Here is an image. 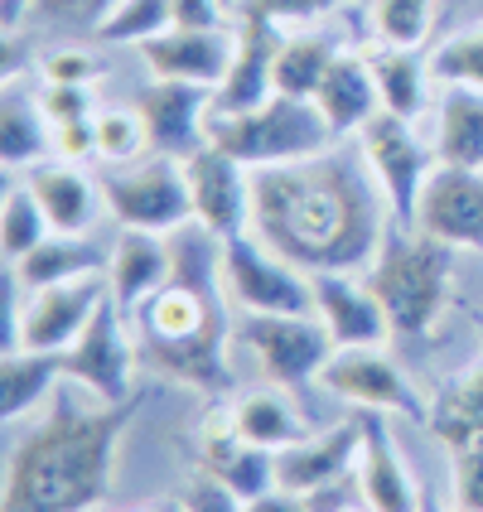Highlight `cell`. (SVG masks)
<instances>
[{
  "label": "cell",
  "instance_id": "obj_1",
  "mask_svg": "<svg viewBox=\"0 0 483 512\" xmlns=\"http://www.w3.org/2000/svg\"><path fill=\"white\" fill-rule=\"evenodd\" d=\"M387 228L392 208L363 155L329 145L310 160L252 170L247 232L305 276L368 271Z\"/></svg>",
  "mask_w": 483,
  "mask_h": 512
},
{
  "label": "cell",
  "instance_id": "obj_2",
  "mask_svg": "<svg viewBox=\"0 0 483 512\" xmlns=\"http://www.w3.org/2000/svg\"><path fill=\"white\" fill-rule=\"evenodd\" d=\"M136 416L131 401L54 397L49 416L29 426L5 455L0 512H92L107 503L116 469V445Z\"/></svg>",
  "mask_w": 483,
  "mask_h": 512
},
{
  "label": "cell",
  "instance_id": "obj_3",
  "mask_svg": "<svg viewBox=\"0 0 483 512\" xmlns=\"http://www.w3.org/2000/svg\"><path fill=\"white\" fill-rule=\"evenodd\" d=\"M455 247L435 242L416 228H387L382 247L368 266V285L377 290L382 310L392 319V334L426 339L455 305Z\"/></svg>",
  "mask_w": 483,
  "mask_h": 512
},
{
  "label": "cell",
  "instance_id": "obj_4",
  "mask_svg": "<svg viewBox=\"0 0 483 512\" xmlns=\"http://www.w3.org/2000/svg\"><path fill=\"white\" fill-rule=\"evenodd\" d=\"M334 141L339 136L329 131L324 112L310 97H285V92H276L271 102H261L252 112H218L213 107V116H208V145L228 150L247 170L310 160Z\"/></svg>",
  "mask_w": 483,
  "mask_h": 512
},
{
  "label": "cell",
  "instance_id": "obj_5",
  "mask_svg": "<svg viewBox=\"0 0 483 512\" xmlns=\"http://www.w3.org/2000/svg\"><path fill=\"white\" fill-rule=\"evenodd\" d=\"M232 348L252 353L261 377L290 392L319 382L324 363L334 358V339L319 314H237Z\"/></svg>",
  "mask_w": 483,
  "mask_h": 512
},
{
  "label": "cell",
  "instance_id": "obj_6",
  "mask_svg": "<svg viewBox=\"0 0 483 512\" xmlns=\"http://www.w3.org/2000/svg\"><path fill=\"white\" fill-rule=\"evenodd\" d=\"M97 184H102L107 213L121 228L170 237L174 228L194 223L189 174H184V160H174V155H145L136 170H112Z\"/></svg>",
  "mask_w": 483,
  "mask_h": 512
},
{
  "label": "cell",
  "instance_id": "obj_7",
  "mask_svg": "<svg viewBox=\"0 0 483 512\" xmlns=\"http://www.w3.org/2000/svg\"><path fill=\"white\" fill-rule=\"evenodd\" d=\"M223 300L237 314H314V285L252 232L223 237Z\"/></svg>",
  "mask_w": 483,
  "mask_h": 512
},
{
  "label": "cell",
  "instance_id": "obj_8",
  "mask_svg": "<svg viewBox=\"0 0 483 512\" xmlns=\"http://www.w3.org/2000/svg\"><path fill=\"white\" fill-rule=\"evenodd\" d=\"M112 295L107 276L44 285V290H15L10 305V339L5 348H34V353H68L83 339L97 305Z\"/></svg>",
  "mask_w": 483,
  "mask_h": 512
},
{
  "label": "cell",
  "instance_id": "obj_9",
  "mask_svg": "<svg viewBox=\"0 0 483 512\" xmlns=\"http://www.w3.org/2000/svg\"><path fill=\"white\" fill-rule=\"evenodd\" d=\"M358 155L368 160L372 179L382 189V199L392 208V223L397 228H411L416 218V203H421V189H426L430 170L440 165L435 160V145H421L416 136V121H401L392 112H377L358 131Z\"/></svg>",
  "mask_w": 483,
  "mask_h": 512
},
{
  "label": "cell",
  "instance_id": "obj_10",
  "mask_svg": "<svg viewBox=\"0 0 483 512\" xmlns=\"http://www.w3.org/2000/svg\"><path fill=\"white\" fill-rule=\"evenodd\" d=\"M314 387L339 401H353L358 411H377V416H406V421L430 416L426 397L387 353V343L382 348H334V358L324 363Z\"/></svg>",
  "mask_w": 483,
  "mask_h": 512
},
{
  "label": "cell",
  "instance_id": "obj_11",
  "mask_svg": "<svg viewBox=\"0 0 483 512\" xmlns=\"http://www.w3.org/2000/svg\"><path fill=\"white\" fill-rule=\"evenodd\" d=\"M126 319L112 295L97 305L83 339L63 353V382L83 387L97 401H131V372H136V343L126 334Z\"/></svg>",
  "mask_w": 483,
  "mask_h": 512
},
{
  "label": "cell",
  "instance_id": "obj_12",
  "mask_svg": "<svg viewBox=\"0 0 483 512\" xmlns=\"http://www.w3.org/2000/svg\"><path fill=\"white\" fill-rule=\"evenodd\" d=\"M411 228L455 252H483V170L435 165L421 189Z\"/></svg>",
  "mask_w": 483,
  "mask_h": 512
},
{
  "label": "cell",
  "instance_id": "obj_13",
  "mask_svg": "<svg viewBox=\"0 0 483 512\" xmlns=\"http://www.w3.org/2000/svg\"><path fill=\"white\" fill-rule=\"evenodd\" d=\"M213 107H218L213 87L165 83V78H150V87H141V97H136V112H141L145 131H150V150L174 155V160H189L194 150L208 145Z\"/></svg>",
  "mask_w": 483,
  "mask_h": 512
},
{
  "label": "cell",
  "instance_id": "obj_14",
  "mask_svg": "<svg viewBox=\"0 0 483 512\" xmlns=\"http://www.w3.org/2000/svg\"><path fill=\"white\" fill-rule=\"evenodd\" d=\"M189 194H194V218L218 237H237L252 228V170L232 160L228 150L203 145L184 160Z\"/></svg>",
  "mask_w": 483,
  "mask_h": 512
},
{
  "label": "cell",
  "instance_id": "obj_15",
  "mask_svg": "<svg viewBox=\"0 0 483 512\" xmlns=\"http://www.w3.org/2000/svg\"><path fill=\"white\" fill-rule=\"evenodd\" d=\"M358 455H363V421H339L324 435H310L276 455V488L319 503L358 469Z\"/></svg>",
  "mask_w": 483,
  "mask_h": 512
},
{
  "label": "cell",
  "instance_id": "obj_16",
  "mask_svg": "<svg viewBox=\"0 0 483 512\" xmlns=\"http://www.w3.org/2000/svg\"><path fill=\"white\" fill-rule=\"evenodd\" d=\"M141 58L150 68V78L165 83H199V87H223L232 58H237V29H184L170 25L165 34H155L150 44H141Z\"/></svg>",
  "mask_w": 483,
  "mask_h": 512
},
{
  "label": "cell",
  "instance_id": "obj_17",
  "mask_svg": "<svg viewBox=\"0 0 483 512\" xmlns=\"http://www.w3.org/2000/svg\"><path fill=\"white\" fill-rule=\"evenodd\" d=\"M314 285V314L329 329L334 348H382L392 339V319L382 310L377 290L368 276L358 281V271H324L310 276Z\"/></svg>",
  "mask_w": 483,
  "mask_h": 512
},
{
  "label": "cell",
  "instance_id": "obj_18",
  "mask_svg": "<svg viewBox=\"0 0 483 512\" xmlns=\"http://www.w3.org/2000/svg\"><path fill=\"white\" fill-rule=\"evenodd\" d=\"M141 353L160 377L179 387H194L203 397H218L232 387V324L218 319L189 339H141Z\"/></svg>",
  "mask_w": 483,
  "mask_h": 512
},
{
  "label": "cell",
  "instance_id": "obj_19",
  "mask_svg": "<svg viewBox=\"0 0 483 512\" xmlns=\"http://www.w3.org/2000/svg\"><path fill=\"white\" fill-rule=\"evenodd\" d=\"M281 25L237 15V58L228 78L218 87V112H252L276 97V49H281Z\"/></svg>",
  "mask_w": 483,
  "mask_h": 512
},
{
  "label": "cell",
  "instance_id": "obj_20",
  "mask_svg": "<svg viewBox=\"0 0 483 512\" xmlns=\"http://www.w3.org/2000/svg\"><path fill=\"white\" fill-rule=\"evenodd\" d=\"M310 102L324 112L334 136H358L372 116L382 112V92H377L368 49H339V58L329 63V73H324V83Z\"/></svg>",
  "mask_w": 483,
  "mask_h": 512
},
{
  "label": "cell",
  "instance_id": "obj_21",
  "mask_svg": "<svg viewBox=\"0 0 483 512\" xmlns=\"http://www.w3.org/2000/svg\"><path fill=\"white\" fill-rule=\"evenodd\" d=\"M25 184L34 189V199L44 208L49 228L68 232V237H87V228L97 223V213L107 208L102 203V184H92L83 174V165H68V160H39L25 170Z\"/></svg>",
  "mask_w": 483,
  "mask_h": 512
},
{
  "label": "cell",
  "instance_id": "obj_22",
  "mask_svg": "<svg viewBox=\"0 0 483 512\" xmlns=\"http://www.w3.org/2000/svg\"><path fill=\"white\" fill-rule=\"evenodd\" d=\"M358 493L372 512H421V488L411 479V469L401 464L392 435L382 426V416H363V455H358Z\"/></svg>",
  "mask_w": 483,
  "mask_h": 512
},
{
  "label": "cell",
  "instance_id": "obj_23",
  "mask_svg": "<svg viewBox=\"0 0 483 512\" xmlns=\"http://www.w3.org/2000/svg\"><path fill=\"white\" fill-rule=\"evenodd\" d=\"M107 285L121 314H136L155 295L170 285V242L160 232H131L121 228L112 242V266H107Z\"/></svg>",
  "mask_w": 483,
  "mask_h": 512
},
{
  "label": "cell",
  "instance_id": "obj_24",
  "mask_svg": "<svg viewBox=\"0 0 483 512\" xmlns=\"http://www.w3.org/2000/svg\"><path fill=\"white\" fill-rule=\"evenodd\" d=\"M232 416H237L242 440L256 445V450H271V455H281V450H290V445L310 440V421H305V411L295 406L290 387H276V382L242 392V397L232 401Z\"/></svg>",
  "mask_w": 483,
  "mask_h": 512
},
{
  "label": "cell",
  "instance_id": "obj_25",
  "mask_svg": "<svg viewBox=\"0 0 483 512\" xmlns=\"http://www.w3.org/2000/svg\"><path fill=\"white\" fill-rule=\"evenodd\" d=\"M112 252L87 242V237H68L54 232L49 242H39L29 256H20L10 266L15 290H44V285H63V281H83V276H107Z\"/></svg>",
  "mask_w": 483,
  "mask_h": 512
},
{
  "label": "cell",
  "instance_id": "obj_26",
  "mask_svg": "<svg viewBox=\"0 0 483 512\" xmlns=\"http://www.w3.org/2000/svg\"><path fill=\"white\" fill-rule=\"evenodd\" d=\"M49 155H54V121L39 107V92L29 97L10 73L5 97H0V160H5V170H29Z\"/></svg>",
  "mask_w": 483,
  "mask_h": 512
},
{
  "label": "cell",
  "instance_id": "obj_27",
  "mask_svg": "<svg viewBox=\"0 0 483 512\" xmlns=\"http://www.w3.org/2000/svg\"><path fill=\"white\" fill-rule=\"evenodd\" d=\"M435 160L459 170H483V92L440 87L435 112Z\"/></svg>",
  "mask_w": 483,
  "mask_h": 512
},
{
  "label": "cell",
  "instance_id": "obj_28",
  "mask_svg": "<svg viewBox=\"0 0 483 512\" xmlns=\"http://www.w3.org/2000/svg\"><path fill=\"white\" fill-rule=\"evenodd\" d=\"M63 382V353L5 348L0 358V421H25L39 401H54Z\"/></svg>",
  "mask_w": 483,
  "mask_h": 512
},
{
  "label": "cell",
  "instance_id": "obj_29",
  "mask_svg": "<svg viewBox=\"0 0 483 512\" xmlns=\"http://www.w3.org/2000/svg\"><path fill=\"white\" fill-rule=\"evenodd\" d=\"M165 242H170V285H184L203 300L228 305L223 300V237L194 218V223L174 228Z\"/></svg>",
  "mask_w": 483,
  "mask_h": 512
},
{
  "label": "cell",
  "instance_id": "obj_30",
  "mask_svg": "<svg viewBox=\"0 0 483 512\" xmlns=\"http://www.w3.org/2000/svg\"><path fill=\"white\" fill-rule=\"evenodd\" d=\"M372 58V73H377V92H382V112L401 116V121H421L430 102V58H421L416 49H387L377 44L368 49Z\"/></svg>",
  "mask_w": 483,
  "mask_h": 512
},
{
  "label": "cell",
  "instance_id": "obj_31",
  "mask_svg": "<svg viewBox=\"0 0 483 512\" xmlns=\"http://www.w3.org/2000/svg\"><path fill=\"white\" fill-rule=\"evenodd\" d=\"M228 314L232 310L218 300H203L184 285H165L136 310V334L141 339H189V334H203L208 324H218Z\"/></svg>",
  "mask_w": 483,
  "mask_h": 512
},
{
  "label": "cell",
  "instance_id": "obj_32",
  "mask_svg": "<svg viewBox=\"0 0 483 512\" xmlns=\"http://www.w3.org/2000/svg\"><path fill=\"white\" fill-rule=\"evenodd\" d=\"M426 426L435 440H445V450H455L464 440H479L483 435V358L430 401Z\"/></svg>",
  "mask_w": 483,
  "mask_h": 512
},
{
  "label": "cell",
  "instance_id": "obj_33",
  "mask_svg": "<svg viewBox=\"0 0 483 512\" xmlns=\"http://www.w3.org/2000/svg\"><path fill=\"white\" fill-rule=\"evenodd\" d=\"M343 44H334L329 34H314V29H295L285 34L281 49H276V92L285 97H314L329 63L339 58Z\"/></svg>",
  "mask_w": 483,
  "mask_h": 512
},
{
  "label": "cell",
  "instance_id": "obj_34",
  "mask_svg": "<svg viewBox=\"0 0 483 512\" xmlns=\"http://www.w3.org/2000/svg\"><path fill=\"white\" fill-rule=\"evenodd\" d=\"M54 228H49V218H44V208L34 199V189L29 184H10L5 189V203H0V252L5 261L15 266L20 256H29L39 242H49Z\"/></svg>",
  "mask_w": 483,
  "mask_h": 512
},
{
  "label": "cell",
  "instance_id": "obj_35",
  "mask_svg": "<svg viewBox=\"0 0 483 512\" xmlns=\"http://www.w3.org/2000/svg\"><path fill=\"white\" fill-rule=\"evenodd\" d=\"M372 39L387 49H426L435 29V0H372Z\"/></svg>",
  "mask_w": 483,
  "mask_h": 512
},
{
  "label": "cell",
  "instance_id": "obj_36",
  "mask_svg": "<svg viewBox=\"0 0 483 512\" xmlns=\"http://www.w3.org/2000/svg\"><path fill=\"white\" fill-rule=\"evenodd\" d=\"M170 25H174V0H121L92 34L102 44H150Z\"/></svg>",
  "mask_w": 483,
  "mask_h": 512
},
{
  "label": "cell",
  "instance_id": "obj_37",
  "mask_svg": "<svg viewBox=\"0 0 483 512\" xmlns=\"http://www.w3.org/2000/svg\"><path fill=\"white\" fill-rule=\"evenodd\" d=\"M430 78H435V87H474V92H483V25L445 39L430 54Z\"/></svg>",
  "mask_w": 483,
  "mask_h": 512
},
{
  "label": "cell",
  "instance_id": "obj_38",
  "mask_svg": "<svg viewBox=\"0 0 483 512\" xmlns=\"http://www.w3.org/2000/svg\"><path fill=\"white\" fill-rule=\"evenodd\" d=\"M145 150H150V131H145L141 112H126V107L97 112V160H107V165H141Z\"/></svg>",
  "mask_w": 483,
  "mask_h": 512
},
{
  "label": "cell",
  "instance_id": "obj_39",
  "mask_svg": "<svg viewBox=\"0 0 483 512\" xmlns=\"http://www.w3.org/2000/svg\"><path fill=\"white\" fill-rule=\"evenodd\" d=\"M194 450H199V469H208V474H218L223 464H232V459L247 450V440H242V430H237V416H232V401L223 406H208L203 411L199 430H194Z\"/></svg>",
  "mask_w": 483,
  "mask_h": 512
},
{
  "label": "cell",
  "instance_id": "obj_40",
  "mask_svg": "<svg viewBox=\"0 0 483 512\" xmlns=\"http://www.w3.org/2000/svg\"><path fill=\"white\" fill-rule=\"evenodd\" d=\"M218 479L242 498V503H252V498H261V493H271L276 488V455L271 450H256V445H247L242 455L232 459V464H223L218 469Z\"/></svg>",
  "mask_w": 483,
  "mask_h": 512
},
{
  "label": "cell",
  "instance_id": "obj_41",
  "mask_svg": "<svg viewBox=\"0 0 483 512\" xmlns=\"http://www.w3.org/2000/svg\"><path fill=\"white\" fill-rule=\"evenodd\" d=\"M450 498L455 512H483V435L450 450Z\"/></svg>",
  "mask_w": 483,
  "mask_h": 512
},
{
  "label": "cell",
  "instance_id": "obj_42",
  "mask_svg": "<svg viewBox=\"0 0 483 512\" xmlns=\"http://www.w3.org/2000/svg\"><path fill=\"white\" fill-rule=\"evenodd\" d=\"M121 0H34L29 25L44 29H97Z\"/></svg>",
  "mask_w": 483,
  "mask_h": 512
},
{
  "label": "cell",
  "instance_id": "obj_43",
  "mask_svg": "<svg viewBox=\"0 0 483 512\" xmlns=\"http://www.w3.org/2000/svg\"><path fill=\"white\" fill-rule=\"evenodd\" d=\"M39 78L44 83L92 87L107 78V63L97 54H87V49H54V54H44V63H39Z\"/></svg>",
  "mask_w": 483,
  "mask_h": 512
},
{
  "label": "cell",
  "instance_id": "obj_44",
  "mask_svg": "<svg viewBox=\"0 0 483 512\" xmlns=\"http://www.w3.org/2000/svg\"><path fill=\"white\" fill-rule=\"evenodd\" d=\"M334 5L339 0H242L237 15H256V20H271V25H310Z\"/></svg>",
  "mask_w": 483,
  "mask_h": 512
},
{
  "label": "cell",
  "instance_id": "obj_45",
  "mask_svg": "<svg viewBox=\"0 0 483 512\" xmlns=\"http://www.w3.org/2000/svg\"><path fill=\"white\" fill-rule=\"evenodd\" d=\"M179 508H184V512H247V503H242V498H237V493H232L218 474L199 469V474L189 479V488H184Z\"/></svg>",
  "mask_w": 483,
  "mask_h": 512
},
{
  "label": "cell",
  "instance_id": "obj_46",
  "mask_svg": "<svg viewBox=\"0 0 483 512\" xmlns=\"http://www.w3.org/2000/svg\"><path fill=\"white\" fill-rule=\"evenodd\" d=\"M54 155L68 160V165H87L97 160V116H83V121H58L54 126Z\"/></svg>",
  "mask_w": 483,
  "mask_h": 512
},
{
  "label": "cell",
  "instance_id": "obj_47",
  "mask_svg": "<svg viewBox=\"0 0 483 512\" xmlns=\"http://www.w3.org/2000/svg\"><path fill=\"white\" fill-rule=\"evenodd\" d=\"M39 107H44V116L49 121H83V116H97V107H92V87H68V83H44V92H39Z\"/></svg>",
  "mask_w": 483,
  "mask_h": 512
},
{
  "label": "cell",
  "instance_id": "obj_48",
  "mask_svg": "<svg viewBox=\"0 0 483 512\" xmlns=\"http://www.w3.org/2000/svg\"><path fill=\"white\" fill-rule=\"evenodd\" d=\"M223 0H174V25L184 29H223Z\"/></svg>",
  "mask_w": 483,
  "mask_h": 512
},
{
  "label": "cell",
  "instance_id": "obj_49",
  "mask_svg": "<svg viewBox=\"0 0 483 512\" xmlns=\"http://www.w3.org/2000/svg\"><path fill=\"white\" fill-rule=\"evenodd\" d=\"M247 512H314L310 498H300V493H285V488H271V493H261L247 503Z\"/></svg>",
  "mask_w": 483,
  "mask_h": 512
},
{
  "label": "cell",
  "instance_id": "obj_50",
  "mask_svg": "<svg viewBox=\"0 0 483 512\" xmlns=\"http://www.w3.org/2000/svg\"><path fill=\"white\" fill-rule=\"evenodd\" d=\"M29 10H34V0H0V25H5V34H20Z\"/></svg>",
  "mask_w": 483,
  "mask_h": 512
},
{
  "label": "cell",
  "instance_id": "obj_51",
  "mask_svg": "<svg viewBox=\"0 0 483 512\" xmlns=\"http://www.w3.org/2000/svg\"><path fill=\"white\" fill-rule=\"evenodd\" d=\"M136 512H184V508H170V503H155V508H136Z\"/></svg>",
  "mask_w": 483,
  "mask_h": 512
},
{
  "label": "cell",
  "instance_id": "obj_52",
  "mask_svg": "<svg viewBox=\"0 0 483 512\" xmlns=\"http://www.w3.org/2000/svg\"><path fill=\"white\" fill-rule=\"evenodd\" d=\"M334 512H372L368 503H363V508H353V503H343V508H334Z\"/></svg>",
  "mask_w": 483,
  "mask_h": 512
},
{
  "label": "cell",
  "instance_id": "obj_53",
  "mask_svg": "<svg viewBox=\"0 0 483 512\" xmlns=\"http://www.w3.org/2000/svg\"><path fill=\"white\" fill-rule=\"evenodd\" d=\"M223 5H228V10H237V5H242V0H223Z\"/></svg>",
  "mask_w": 483,
  "mask_h": 512
},
{
  "label": "cell",
  "instance_id": "obj_54",
  "mask_svg": "<svg viewBox=\"0 0 483 512\" xmlns=\"http://www.w3.org/2000/svg\"><path fill=\"white\" fill-rule=\"evenodd\" d=\"M421 512H435V508H430V503H426V508H421Z\"/></svg>",
  "mask_w": 483,
  "mask_h": 512
},
{
  "label": "cell",
  "instance_id": "obj_55",
  "mask_svg": "<svg viewBox=\"0 0 483 512\" xmlns=\"http://www.w3.org/2000/svg\"><path fill=\"white\" fill-rule=\"evenodd\" d=\"M339 5H343V0H339Z\"/></svg>",
  "mask_w": 483,
  "mask_h": 512
}]
</instances>
